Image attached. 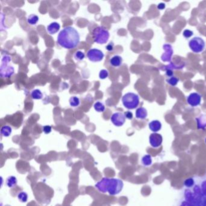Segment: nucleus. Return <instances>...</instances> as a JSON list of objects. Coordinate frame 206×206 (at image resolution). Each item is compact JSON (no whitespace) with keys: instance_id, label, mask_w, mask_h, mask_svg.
Instances as JSON below:
<instances>
[{"instance_id":"cd10ccee","label":"nucleus","mask_w":206,"mask_h":206,"mask_svg":"<svg viewBox=\"0 0 206 206\" xmlns=\"http://www.w3.org/2000/svg\"><path fill=\"white\" fill-rule=\"evenodd\" d=\"M166 82L169 85H171L172 86H175L178 84V83L179 82V79L173 76V77L170 78L168 79H167Z\"/></svg>"},{"instance_id":"39448f33","label":"nucleus","mask_w":206,"mask_h":206,"mask_svg":"<svg viewBox=\"0 0 206 206\" xmlns=\"http://www.w3.org/2000/svg\"><path fill=\"white\" fill-rule=\"evenodd\" d=\"M122 101L123 106L128 110H134L140 103L139 96L133 93L125 94L122 97Z\"/></svg>"},{"instance_id":"bb28decb","label":"nucleus","mask_w":206,"mask_h":206,"mask_svg":"<svg viewBox=\"0 0 206 206\" xmlns=\"http://www.w3.org/2000/svg\"><path fill=\"white\" fill-rule=\"evenodd\" d=\"M85 57V55L84 53L81 51L76 52L74 55V59L77 61H82L84 59Z\"/></svg>"},{"instance_id":"7c9ffc66","label":"nucleus","mask_w":206,"mask_h":206,"mask_svg":"<svg viewBox=\"0 0 206 206\" xmlns=\"http://www.w3.org/2000/svg\"><path fill=\"white\" fill-rule=\"evenodd\" d=\"M52 127L50 125H46L42 127V131L44 132V134H48L52 132Z\"/></svg>"},{"instance_id":"6ab92c4d","label":"nucleus","mask_w":206,"mask_h":206,"mask_svg":"<svg viewBox=\"0 0 206 206\" xmlns=\"http://www.w3.org/2000/svg\"><path fill=\"white\" fill-rule=\"evenodd\" d=\"M142 163L144 166H149L152 164V159L151 155L146 154L144 155L141 160Z\"/></svg>"},{"instance_id":"f8f14e48","label":"nucleus","mask_w":206,"mask_h":206,"mask_svg":"<svg viewBox=\"0 0 206 206\" xmlns=\"http://www.w3.org/2000/svg\"><path fill=\"white\" fill-rule=\"evenodd\" d=\"M14 74V69L12 67H8L4 63L1 65V76L9 78Z\"/></svg>"},{"instance_id":"6e6552de","label":"nucleus","mask_w":206,"mask_h":206,"mask_svg":"<svg viewBox=\"0 0 206 206\" xmlns=\"http://www.w3.org/2000/svg\"><path fill=\"white\" fill-rule=\"evenodd\" d=\"M111 121L113 125L116 127H122L125 123L126 117L123 113L117 112L111 116Z\"/></svg>"},{"instance_id":"f704fd0d","label":"nucleus","mask_w":206,"mask_h":206,"mask_svg":"<svg viewBox=\"0 0 206 206\" xmlns=\"http://www.w3.org/2000/svg\"><path fill=\"white\" fill-rule=\"evenodd\" d=\"M157 8H159V10L164 9L165 8V3H160L157 6Z\"/></svg>"},{"instance_id":"7ed1b4c3","label":"nucleus","mask_w":206,"mask_h":206,"mask_svg":"<svg viewBox=\"0 0 206 206\" xmlns=\"http://www.w3.org/2000/svg\"><path fill=\"white\" fill-rule=\"evenodd\" d=\"M124 184L122 180L115 178L104 177L95 184V187L100 192L108 193L111 196L119 195L122 191Z\"/></svg>"},{"instance_id":"c756f323","label":"nucleus","mask_w":206,"mask_h":206,"mask_svg":"<svg viewBox=\"0 0 206 206\" xmlns=\"http://www.w3.org/2000/svg\"><path fill=\"white\" fill-rule=\"evenodd\" d=\"M193 35V32L191 31L190 30L186 29L183 32V36L186 38H189L191 36H192Z\"/></svg>"},{"instance_id":"b1692460","label":"nucleus","mask_w":206,"mask_h":206,"mask_svg":"<svg viewBox=\"0 0 206 206\" xmlns=\"http://www.w3.org/2000/svg\"><path fill=\"white\" fill-rule=\"evenodd\" d=\"M18 200L21 203H26L28 201V194L25 192H21L17 195Z\"/></svg>"},{"instance_id":"2f4dec72","label":"nucleus","mask_w":206,"mask_h":206,"mask_svg":"<svg viewBox=\"0 0 206 206\" xmlns=\"http://www.w3.org/2000/svg\"><path fill=\"white\" fill-rule=\"evenodd\" d=\"M167 68H165V70H166V74L168 77L169 78H172L173 77V75H174V72H173V70L171 69L170 67H169L168 66L166 67Z\"/></svg>"},{"instance_id":"1a4fd4ad","label":"nucleus","mask_w":206,"mask_h":206,"mask_svg":"<svg viewBox=\"0 0 206 206\" xmlns=\"http://www.w3.org/2000/svg\"><path fill=\"white\" fill-rule=\"evenodd\" d=\"M163 143V137L158 133H152L149 136V143L154 148H158Z\"/></svg>"},{"instance_id":"ddd939ff","label":"nucleus","mask_w":206,"mask_h":206,"mask_svg":"<svg viewBox=\"0 0 206 206\" xmlns=\"http://www.w3.org/2000/svg\"><path fill=\"white\" fill-rule=\"evenodd\" d=\"M161 127L162 125L159 120H153L149 123V127L150 130L154 133H156L159 132V131H160Z\"/></svg>"},{"instance_id":"a211bd4d","label":"nucleus","mask_w":206,"mask_h":206,"mask_svg":"<svg viewBox=\"0 0 206 206\" xmlns=\"http://www.w3.org/2000/svg\"><path fill=\"white\" fill-rule=\"evenodd\" d=\"M18 183V180L15 176H9L6 179V184L8 188H13L15 187Z\"/></svg>"},{"instance_id":"f03ea898","label":"nucleus","mask_w":206,"mask_h":206,"mask_svg":"<svg viewBox=\"0 0 206 206\" xmlns=\"http://www.w3.org/2000/svg\"><path fill=\"white\" fill-rule=\"evenodd\" d=\"M57 42L60 46L66 49L74 48L79 44V34L73 27H65L59 32Z\"/></svg>"},{"instance_id":"a878e982","label":"nucleus","mask_w":206,"mask_h":206,"mask_svg":"<svg viewBox=\"0 0 206 206\" xmlns=\"http://www.w3.org/2000/svg\"><path fill=\"white\" fill-rule=\"evenodd\" d=\"M94 108L95 111L99 112H102L105 110V106L103 105V103L100 102H97L94 105Z\"/></svg>"},{"instance_id":"423d86ee","label":"nucleus","mask_w":206,"mask_h":206,"mask_svg":"<svg viewBox=\"0 0 206 206\" xmlns=\"http://www.w3.org/2000/svg\"><path fill=\"white\" fill-rule=\"evenodd\" d=\"M189 46L192 52L196 53H199L204 51L206 43L203 38L196 36L190 40Z\"/></svg>"},{"instance_id":"72a5a7b5","label":"nucleus","mask_w":206,"mask_h":206,"mask_svg":"<svg viewBox=\"0 0 206 206\" xmlns=\"http://www.w3.org/2000/svg\"><path fill=\"white\" fill-rule=\"evenodd\" d=\"M106 48L108 51H112L113 48H114V44L112 43H110L109 44H108L106 46Z\"/></svg>"},{"instance_id":"9d476101","label":"nucleus","mask_w":206,"mask_h":206,"mask_svg":"<svg viewBox=\"0 0 206 206\" xmlns=\"http://www.w3.org/2000/svg\"><path fill=\"white\" fill-rule=\"evenodd\" d=\"M163 47L165 50V52L161 55V59L163 62H170L171 61L174 52L172 47L170 44H165Z\"/></svg>"},{"instance_id":"c85d7f7f","label":"nucleus","mask_w":206,"mask_h":206,"mask_svg":"<svg viewBox=\"0 0 206 206\" xmlns=\"http://www.w3.org/2000/svg\"><path fill=\"white\" fill-rule=\"evenodd\" d=\"M109 76V72L106 70H102L99 73V78L101 79H105Z\"/></svg>"},{"instance_id":"412c9836","label":"nucleus","mask_w":206,"mask_h":206,"mask_svg":"<svg viewBox=\"0 0 206 206\" xmlns=\"http://www.w3.org/2000/svg\"><path fill=\"white\" fill-rule=\"evenodd\" d=\"M27 21L28 24H30L32 25H36L39 21V17L35 14H32L28 16Z\"/></svg>"},{"instance_id":"2eb2a0df","label":"nucleus","mask_w":206,"mask_h":206,"mask_svg":"<svg viewBox=\"0 0 206 206\" xmlns=\"http://www.w3.org/2000/svg\"><path fill=\"white\" fill-rule=\"evenodd\" d=\"M123 62L122 57L119 55H115L112 56L110 60V63L112 67H119L122 65Z\"/></svg>"},{"instance_id":"393cba45","label":"nucleus","mask_w":206,"mask_h":206,"mask_svg":"<svg viewBox=\"0 0 206 206\" xmlns=\"http://www.w3.org/2000/svg\"><path fill=\"white\" fill-rule=\"evenodd\" d=\"M195 184V178L194 177H191L187 178L184 182V187L186 188L192 187Z\"/></svg>"},{"instance_id":"5701e85b","label":"nucleus","mask_w":206,"mask_h":206,"mask_svg":"<svg viewBox=\"0 0 206 206\" xmlns=\"http://www.w3.org/2000/svg\"><path fill=\"white\" fill-rule=\"evenodd\" d=\"M69 103L72 107H78L79 106L80 101L79 98L76 96H73L69 99Z\"/></svg>"},{"instance_id":"473e14b6","label":"nucleus","mask_w":206,"mask_h":206,"mask_svg":"<svg viewBox=\"0 0 206 206\" xmlns=\"http://www.w3.org/2000/svg\"><path fill=\"white\" fill-rule=\"evenodd\" d=\"M125 114V116L127 119H129V120H131V119L133 118V114L130 111H127L124 113Z\"/></svg>"},{"instance_id":"c9c22d12","label":"nucleus","mask_w":206,"mask_h":206,"mask_svg":"<svg viewBox=\"0 0 206 206\" xmlns=\"http://www.w3.org/2000/svg\"><path fill=\"white\" fill-rule=\"evenodd\" d=\"M205 142H206V139H205Z\"/></svg>"},{"instance_id":"4468645a","label":"nucleus","mask_w":206,"mask_h":206,"mask_svg":"<svg viewBox=\"0 0 206 206\" xmlns=\"http://www.w3.org/2000/svg\"><path fill=\"white\" fill-rule=\"evenodd\" d=\"M60 27H61V26L59 23H57L56 22H54V23H52L51 24H49L48 25L47 30L49 34L54 35L59 30Z\"/></svg>"},{"instance_id":"0eeeda50","label":"nucleus","mask_w":206,"mask_h":206,"mask_svg":"<svg viewBox=\"0 0 206 206\" xmlns=\"http://www.w3.org/2000/svg\"><path fill=\"white\" fill-rule=\"evenodd\" d=\"M87 57L90 61L97 62L103 60L104 54L101 50L99 49L91 48L88 51Z\"/></svg>"},{"instance_id":"f257e3e1","label":"nucleus","mask_w":206,"mask_h":206,"mask_svg":"<svg viewBox=\"0 0 206 206\" xmlns=\"http://www.w3.org/2000/svg\"><path fill=\"white\" fill-rule=\"evenodd\" d=\"M194 178L192 187L181 190L176 206H206V174Z\"/></svg>"},{"instance_id":"9b49d317","label":"nucleus","mask_w":206,"mask_h":206,"mask_svg":"<svg viewBox=\"0 0 206 206\" xmlns=\"http://www.w3.org/2000/svg\"><path fill=\"white\" fill-rule=\"evenodd\" d=\"M187 102L192 107L197 106L201 102V95L197 93H192L188 96Z\"/></svg>"},{"instance_id":"20e7f679","label":"nucleus","mask_w":206,"mask_h":206,"mask_svg":"<svg viewBox=\"0 0 206 206\" xmlns=\"http://www.w3.org/2000/svg\"><path fill=\"white\" fill-rule=\"evenodd\" d=\"M93 38L95 43L104 44L108 41L110 32L102 26H97L93 30Z\"/></svg>"},{"instance_id":"4be33fe9","label":"nucleus","mask_w":206,"mask_h":206,"mask_svg":"<svg viewBox=\"0 0 206 206\" xmlns=\"http://www.w3.org/2000/svg\"><path fill=\"white\" fill-rule=\"evenodd\" d=\"M31 96H32L33 99L40 100L41 99H42L43 95L40 89H36L33 90L31 92Z\"/></svg>"},{"instance_id":"dca6fc26","label":"nucleus","mask_w":206,"mask_h":206,"mask_svg":"<svg viewBox=\"0 0 206 206\" xmlns=\"http://www.w3.org/2000/svg\"><path fill=\"white\" fill-rule=\"evenodd\" d=\"M148 116V111L143 107L138 108L135 112V117L138 119H145Z\"/></svg>"},{"instance_id":"f3484780","label":"nucleus","mask_w":206,"mask_h":206,"mask_svg":"<svg viewBox=\"0 0 206 206\" xmlns=\"http://www.w3.org/2000/svg\"><path fill=\"white\" fill-rule=\"evenodd\" d=\"M197 127L198 129H204L206 128V115H201L199 117H197Z\"/></svg>"},{"instance_id":"aec40b11","label":"nucleus","mask_w":206,"mask_h":206,"mask_svg":"<svg viewBox=\"0 0 206 206\" xmlns=\"http://www.w3.org/2000/svg\"><path fill=\"white\" fill-rule=\"evenodd\" d=\"M12 127L8 125L4 126L1 129V134L5 137H9L12 134Z\"/></svg>"}]
</instances>
